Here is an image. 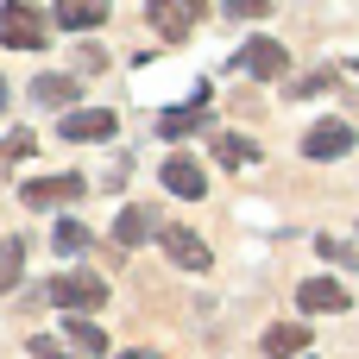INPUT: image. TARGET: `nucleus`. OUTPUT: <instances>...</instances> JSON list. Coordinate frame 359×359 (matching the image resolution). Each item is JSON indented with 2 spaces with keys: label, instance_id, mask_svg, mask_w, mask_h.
Here are the masks:
<instances>
[{
  "label": "nucleus",
  "instance_id": "obj_1",
  "mask_svg": "<svg viewBox=\"0 0 359 359\" xmlns=\"http://www.w3.org/2000/svg\"><path fill=\"white\" fill-rule=\"evenodd\" d=\"M44 303H57L63 316H88V309L107 303V278L101 271H57L50 290H44Z\"/></svg>",
  "mask_w": 359,
  "mask_h": 359
},
{
  "label": "nucleus",
  "instance_id": "obj_2",
  "mask_svg": "<svg viewBox=\"0 0 359 359\" xmlns=\"http://www.w3.org/2000/svg\"><path fill=\"white\" fill-rule=\"evenodd\" d=\"M50 38V19L38 13V6H25V0H6L0 6V44H13V50H38Z\"/></svg>",
  "mask_w": 359,
  "mask_h": 359
},
{
  "label": "nucleus",
  "instance_id": "obj_3",
  "mask_svg": "<svg viewBox=\"0 0 359 359\" xmlns=\"http://www.w3.org/2000/svg\"><path fill=\"white\" fill-rule=\"evenodd\" d=\"M145 19H151V32L158 38H189L196 32V19H202V0H145Z\"/></svg>",
  "mask_w": 359,
  "mask_h": 359
},
{
  "label": "nucleus",
  "instance_id": "obj_4",
  "mask_svg": "<svg viewBox=\"0 0 359 359\" xmlns=\"http://www.w3.org/2000/svg\"><path fill=\"white\" fill-rule=\"evenodd\" d=\"M353 120H316L309 133H303V158H316V164H328V158H347L353 151Z\"/></svg>",
  "mask_w": 359,
  "mask_h": 359
},
{
  "label": "nucleus",
  "instance_id": "obj_5",
  "mask_svg": "<svg viewBox=\"0 0 359 359\" xmlns=\"http://www.w3.org/2000/svg\"><path fill=\"white\" fill-rule=\"evenodd\" d=\"M158 246H164V259H170V265H183V271H208V246H202V233H196V227L170 221V227H158Z\"/></svg>",
  "mask_w": 359,
  "mask_h": 359
},
{
  "label": "nucleus",
  "instance_id": "obj_6",
  "mask_svg": "<svg viewBox=\"0 0 359 359\" xmlns=\"http://www.w3.org/2000/svg\"><path fill=\"white\" fill-rule=\"evenodd\" d=\"M297 309L303 316H341V309H353V290L334 284V278H303L297 284Z\"/></svg>",
  "mask_w": 359,
  "mask_h": 359
},
{
  "label": "nucleus",
  "instance_id": "obj_7",
  "mask_svg": "<svg viewBox=\"0 0 359 359\" xmlns=\"http://www.w3.org/2000/svg\"><path fill=\"white\" fill-rule=\"evenodd\" d=\"M240 69H246L252 82H278V76L290 69V50H284L278 38H252V44L240 50Z\"/></svg>",
  "mask_w": 359,
  "mask_h": 359
},
{
  "label": "nucleus",
  "instance_id": "obj_8",
  "mask_svg": "<svg viewBox=\"0 0 359 359\" xmlns=\"http://www.w3.org/2000/svg\"><path fill=\"white\" fill-rule=\"evenodd\" d=\"M114 126H120V120H114L107 107H76V114H63V120H57V133H63L69 145H95V139H114Z\"/></svg>",
  "mask_w": 359,
  "mask_h": 359
},
{
  "label": "nucleus",
  "instance_id": "obj_9",
  "mask_svg": "<svg viewBox=\"0 0 359 359\" xmlns=\"http://www.w3.org/2000/svg\"><path fill=\"white\" fill-rule=\"evenodd\" d=\"M164 189L170 196H183V202H202V189H208V177H202V164L189 158V151H177V158H164Z\"/></svg>",
  "mask_w": 359,
  "mask_h": 359
},
{
  "label": "nucleus",
  "instance_id": "obj_10",
  "mask_svg": "<svg viewBox=\"0 0 359 359\" xmlns=\"http://www.w3.org/2000/svg\"><path fill=\"white\" fill-rule=\"evenodd\" d=\"M82 189H88V183H82L76 170H69V177H32V183H25L19 196H25V208H57V202H76Z\"/></svg>",
  "mask_w": 359,
  "mask_h": 359
},
{
  "label": "nucleus",
  "instance_id": "obj_11",
  "mask_svg": "<svg viewBox=\"0 0 359 359\" xmlns=\"http://www.w3.org/2000/svg\"><path fill=\"white\" fill-rule=\"evenodd\" d=\"M265 359H303L309 353V328L303 322H278V328H265Z\"/></svg>",
  "mask_w": 359,
  "mask_h": 359
},
{
  "label": "nucleus",
  "instance_id": "obj_12",
  "mask_svg": "<svg viewBox=\"0 0 359 359\" xmlns=\"http://www.w3.org/2000/svg\"><path fill=\"white\" fill-rule=\"evenodd\" d=\"M50 19H57L63 32H95V25L107 19V0H57Z\"/></svg>",
  "mask_w": 359,
  "mask_h": 359
},
{
  "label": "nucleus",
  "instance_id": "obj_13",
  "mask_svg": "<svg viewBox=\"0 0 359 359\" xmlns=\"http://www.w3.org/2000/svg\"><path fill=\"white\" fill-rule=\"evenodd\" d=\"M202 107H208V82L196 88V101H189V107H170V114H158V133H164V139H189V133L202 126Z\"/></svg>",
  "mask_w": 359,
  "mask_h": 359
},
{
  "label": "nucleus",
  "instance_id": "obj_14",
  "mask_svg": "<svg viewBox=\"0 0 359 359\" xmlns=\"http://www.w3.org/2000/svg\"><path fill=\"white\" fill-rule=\"evenodd\" d=\"M151 233H158V215H151V208H139V202L120 208V221H114V246H145Z\"/></svg>",
  "mask_w": 359,
  "mask_h": 359
},
{
  "label": "nucleus",
  "instance_id": "obj_15",
  "mask_svg": "<svg viewBox=\"0 0 359 359\" xmlns=\"http://www.w3.org/2000/svg\"><path fill=\"white\" fill-rule=\"evenodd\" d=\"M215 164L246 170V164H259V145H252L246 133H215Z\"/></svg>",
  "mask_w": 359,
  "mask_h": 359
},
{
  "label": "nucleus",
  "instance_id": "obj_16",
  "mask_svg": "<svg viewBox=\"0 0 359 359\" xmlns=\"http://www.w3.org/2000/svg\"><path fill=\"white\" fill-rule=\"evenodd\" d=\"M76 95H82L76 76H38V82H32V101H38V107H69Z\"/></svg>",
  "mask_w": 359,
  "mask_h": 359
},
{
  "label": "nucleus",
  "instance_id": "obj_17",
  "mask_svg": "<svg viewBox=\"0 0 359 359\" xmlns=\"http://www.w3.org/2000/svg\"><path fill=\"white\" fill-rule=\"evenodd\" d=\"M63 328H69V347H76V353H88V359H101V353H107V334H101L88 316H69Z\"/></svg>",
  "mask_w": 359,
  "mask_h": 359
},
{
  "label": "nucleus",
  "instance_id": "obj_18",
  "mask_svg": "<svg viewBox=\"0 0 359 359\" xmlns=\"http://www.w3.org/2000/svg\"><path fill=\"white\" fill-rule=\"evenodd\" d=\"M19 259H25V240H0V297L19 290Z\"/></svg>",
  "mask_w": 359,
  "mask_h": 359
},
{
  "label": "nucleus",
  "instance_id": "obj_19",
  "mask_svg": "<svg viewBox=\"0 0 359 359\" xmlns=\"http://www.w3.org/2000/svg\"><path fill=\"white\" fill-rule=\"evenodd\" d=\"M88 240H95V233H88L82 221H57V252H88Z\"/></svg>",
  "mask_w": 359,
  "mask_h": 359
},
{
  "label": "nucleus",
  "instance_id": "obj_20",
  "mask_svg": "<svg viewBox=\"0 0 359 359\" xmlns=\"http://www.w3.org/2000/svg\"><path fill=\"white\" fill-rule=\"evenodd\" d=\"M32 151H38V139H32V133H13V139H0V170H6V164H19V158H32Z\"/></svg>",
  "mask_w": 359,
  "mask_h": 359
},
{
  "label": "nucleus",
  "instance_id": "obj_21",
  "mask_svg": "<svg viewBox=\"0 0 359 359\" xmlns=\"http://www.w3.org/2000/svg\"><path fill=\"white\" fill-rule=\"evenodd\" d=\"M32 359H76L63 341H50V334H32Z\"/></svg>",
  "mask_w": 359,
  "mask_h": 359
},
{
  "label": "nucleus",
  "instance_id": "obj_22",
  "mask_svg": "<svg viewBox=\"0 0 359 359\" xmlns=\"http://www.w3.org/2000/svg\"><path fill=\"white\" fill-rule=\"evenodd\" d=\"M322 88H334V76H328V69H316V76L290 82V95H297V101H303V95H322Z\"/></svg>",
  "mask_w": 359,
  "mask_h": 359
},
{
  "label": "nucleus",
  "instance_id": "obj_23",
  "mask_svg": "<svg viewBox=\"0 0 359 359\" xmlns=\"http://www.w3.org/2000/svg\"><path fill=\"white\" fill-rule=\"evenodd\" d=\"M265 6H271V0H227V13H233V19H252V13H265Z\"/></svg>",
  "mask_w": 359,
  "mask_h": 359
},
{
  "label": "nucleus",
  "instance_id": "obj_24",
  "mask_svg": "<svg viewBox=\"0 0 359 359\" xmlns=\"http://www.w3.org/2000/svg\"><path fill=\"white\" fill-rule=\"evenodd\" d=\"M120 359H164V353H145V347H133V353H120Z\"/></svg>",
  "mask_w": 359,
  "mask_h": 359
},
{
  "label": "nucleus",
  "instance_id": "obj_25",
  "mask_svg": "<svg viewBox=\"0 0 359 359\" xmlns=\"http://www.w3.org/2000/svg\"><path fill=\"white\" fill-rule=\"evenodd\" d=\"M353 69H359V63H353Z\"/></svg>",
  "mask_w": 359,
  "mask_h": 359
}]
</instances>
